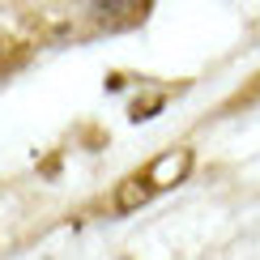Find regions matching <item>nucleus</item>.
Masks as SVG:
<instances>
[{
    "instance_id": "f257e3e1",
    "label": "nucleus",
    "mask_w": 260,
    "mask_h": 260,
    "mask_svg": "<svg viewBox=\"0 0 260 260\" xmlns=\"http://www.w3.org/2000/svg\"><path fill=\"white\" fill-rule=\"evenodd\" d=\"M188 171H192V149L188 145H175V149H167V154L149 158L141 171L120 179V188H115V213H137L141 205H149L158 192H171L175 183H183Z\"/></svg>"
},
{
    "instance_id": "f03ea898",
    "label": "nucleus",
    "mask_w": 260,
    "mask_h": 260,
    "mask_svg": "<svg viewBox=\"0 0 260 260\" xmlns=\"http://www.w3.org/2000/svg\"><path fill=\"white\" fill-rule=\"evenodd\" d=\"M149 5L145 0H124V5H90V17L99 21L103 30H124V26H137V21H145Z\"/></svg>"
},
{
    "instance_id": "7ed1b4c3",
    "label": "nucleus",
    "mask_w": 260,
    "mask_h": 260,
    "mask_svg": "<svg viewBox=\"0 0 260 260\" xmlns=\"http://www.w3.org/2000/svg\"><path fill=\"white\" fill-rule=\"evenodd\" d=\"M26 60V51L17 47V43H9V39H0V73H9L13 64H21Z\"/></svg>"
},
{
    "instance_id": "20e7f679",
    "label": "nucleus",
    "mask_w": 260,
    "mask_h": 260,
    "mask_svg": "<svg viewBox=\"0 0 260 260\" xmlns=\"http://www.w3.org/2000/svg\"><path fill=\"white\" fill-rule=\"evenodd\" d=\"M256 99H260V77L247 85V90H239V94H235V99H231V107H239V103H256Z\"/></svg>"
}]
</instances>
